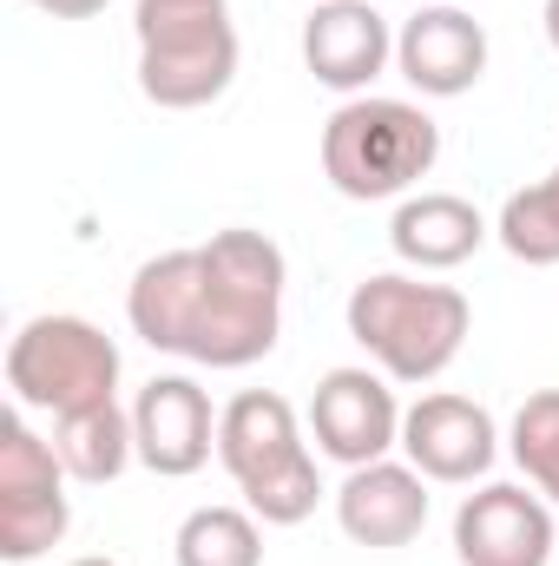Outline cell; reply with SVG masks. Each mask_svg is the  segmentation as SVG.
I'll return each instance as SVG.
<instances>
[{
	"instance_id": "30bf717a",
	"label": "cell",
	"mask_w": 559,
	"mask_h": 566,
	"mask_svg": "<svg viewBox=\"0 0 559 566\" xmlns=\"http://www.w3.org/2000/svg\"><path fill=\"white\" fill-rule=\"evenodd\" d=\"M395 60V33L376 13V0H316L303 20V66L316 86L362 99Z\"/></svg>"
},
{
	"instance_id": "4fadbf2b",
	"label": "cell",
	"mask_w": 559,
	"mask_h": 566,
	"mask_svg": "<svg viewBox=\"0 0 559 566\" xmlns=\"http://www.w3.org/2000/svg\"><path fill=\"white\" fill-rule=\"evenodd\" d=\"M218 416L198 376H151L133 402V434H139V461L158 481H184L211 461L218 448Z\"/></svg>"
},
{
	"instance_id": "7c38bea8",
	"label": "cell",
	"mask_w": 559,
	"mask_h": 566,
	"mask_svg": "<svg viewBox=\"0 0 559 566\" xmlns=\"http://www.w3.org/2000/svg\"><path fill=\"white\" fill-rule=\"evenodd\" d=\"M402 454L415 474L441 481V488H474L500 461V428L481 402L441 389V396H421L402 416Z\"/></svg>"
},
{
	"instance_id": "52a82bcc",
	"label": "cell",
	"mask_w": 559,
	"mask_h": 566,
	"mask_svg": "<svg viewBox=\"0 0 559 566\" xmlns=\"http://www.w3.org/2000/svg\"><path fill=\"white\" fill-rule=\"evenodd\" d=\"M66 461L46 434H33L27 416L0 422V560L27 566L53 554L73 527V501H66Z\"/></svg>"
},
{
	"instance_id": "ba28073f",
	"label": "cell",
	"mask_w": 559,
	"mask_h": 566,
	"mask_svg": "<svg viewBox=\"0 0 559 566\" xmlns=\"http://www.w3.org/2000/svg\"><path fill=\"white\" fill-rule=\"evenodd\" d=\"M454 560L461 566H553L559 534L540 488L487 481L454 507Z\"/></svg>"
},
{
	"instance_id": "8992f818",
	"label": "cell",
	"mask_w": 559,
	"mask_h": 566,
	"mask_svg": "<svg viewBox=\"0 0 559 566\" xmlns=\"http://www.w3.org/2000/svg\"><path fill=\"white\" fill-rule=\"evenodd\" d=\"M7 389L46 416L119 402V343L86 316H27L7 343Z\"/></svg>"
},
{
	"instance_id": "7a4b0ae2",
	"label": "cell",
	"mask_w": 559,
	"mask_h": 566,
	"mask_svg": "<svg viewBox=\"0 0 559 566\" xmlns=\"http://www.w3.org/2000/svg\"><path fill=\"white\" fill-rule=\"evenodd\" d=\"M342 316H349V336L362 343V356L389 382H409V389L434 382L461 356V343L474 329L467 296L454 283H428L415 271H376V277H362L349 290Z\"/></svg>"
},
{
	"instance_id": "9c48e42d",
	"label": "cell",
	"mask_w": 559,
	"mask_h": 566,
	"mask_svg": "<svg viewBox=\"0 0 559 566\" xmlns=\"http://www.w3.org/2000/svg\"><path fill=\"white\" fill-rule=\"evenodd\" d=\"M402 402L389 389L382 369H329L309 396V434H316V454L342 461V468H369V461H389V448H402Z\"/></svg>"
},
{
	"instance_id": "9a60e30c",
	"label": "cell",
	"mask_w": 559,
	"mask_h": 566,
	"mask_svg": "<svg viewBox=\"0 0 559 566\" xmlns=\"http://www.w3.org/2000/svg\"><path fill=\"white\" fill-rule=\"evenodd\" d=\"M487 218L467 205V198H454V191H409L402 205H395V224H389V244H395V258L409 264V271H454V264H467L481 244H487Z\"/></svg>"
},
{
	"instance_id": "5bb4252c",
	"label": "cell",
	"mask_w": 559,
	"mask_h": 566,
	"mask_svg": "<svg viewBox=\"0 0 559 566\" xmlns=\"http://www.w3.org/2000/svg\"><path fill=\"white\" fill-rule=\"evenodd\" d=\"M336 521L356 547H409L428 527V474L409 461L349 468V481L336 488Z\"/></svg>"
},
{
	"instance_id": "8fae6325",
	"label": "cell",
	"mask_w": 559,
	"mask_h": 566,
	"mask_svg": "<svg viewBox=\"0 0 559 566\" xmlns=\"http://www.w3.org/2000/svg\"><path fill=\"white\" fill-rule=\"evenodd\" d=\"M395 73L415 86L421 99L474 93L481 73H487V27L467 7H454V0H428L395 33Z\"/></svg>"
},
{
	"instance_id": "2e32d148",
	"label": "cell",
	"mask_w": 559,
	"mask_h": 566,
	"mask_svg": "<svg viewBox=\"0 0 559 566\" xmlns=\"http://www.w3.org/2000/svg\"><path fill=\"white\" fill-rule=\"evenodd\" d=\"M53 448H60V461H66V474H73V481H86V488H106V481H119V474L139 461L133 409H119V402H99V409L53 416Z\"/></svg>"
},
{
	"instance_id": "6da1fadb",
	"label": "cell",
	"mask_w": 559,
	"mask_h": 566,
	"mask_svg": "<svg viewBox=\"0 0 559 566\" xmlns=\"http://www.w3.org/2000/svg\"><path fill=\"white\" fill-rule=\"evenodd\" d=\"M289 264L264 231H211L204 244L145 258L126 283V323L158 356L198 369H251L277 349Z\"/></svg>"
},
{
	"instance_id": "5b68a950",
	"label": "cell",
	"mask_w": 559,
	"mask_h": 566,
	"mask_svg": "<svg viewBox=\"0 0 559 566\" xmlns=\"http://www.w3.org/2000/svg\"><path fill=\"white\" fill-rule=\"evenodd\" d=\"M434 158H441V126L415 99L362 93V99H342L323 126V178L356 205L409 198L434 171Z\"/></svg>"
},
{
	"instance_id": "44dd1931",
	"label": "cell",
	"mask_w": 559,
	"mask_h": 566,
	"mask_svg": "<svg viewBox=\"0 0 559 566\" xmlns=\"http://www.w3.org/2000/svg\"><path fill=\"white\" fill-rule=\"evenodd\" d=\"M540 20H547V40H553V53H559V0H547V7H540Z\"/></svg>"
},
{
	"instance_id": "ffe728a7",
	"label": "cell",
	"mask_w": 559,
	"mask_h": 566,
	"mask_svg": "<svg viewBox=\"0 0 559 566\" xmlns=\"http://www.w3.org/2000/svg\"><path fill=\"white\" fill-rule=\"evenodd\" d=\"M27 7H40V13H53V20H93V13H106L113 0H27Z\"/></svg>"
},
{
	"instance_id": "3957f363",
	"label": "cell",
	"mask_w": 559,
	"mask_h": 566,
	"mask_svg": "<svg viewBox=\"0 0 559 566\" xmlns=\"http://www.w3.org/2000/svg\"><path fill=\"white\" fill-rule=\"evenodd\" d=\"M218 461H224V474L238 481L244 507L264 527H296L323 501L316 454L303 441L296 409L283 402L277 389H244V396L224 402V416H218Z\"/></svg>"
},
{
	"instance_id": "277c9868",
	"label": "cell",
	"mask_w": 559,
	"mask_h": 566,
	"mask_svg": "<svg viewBox=\"0 0 559 566\" xmlns=\"http://www.w3.org/2000/svg\"><path fill=\"white\" fill-rule=\"evenodd\" d=\"M139 93L158 113H198L238 80V27L231 0H139Z\"/></svg>"
},
{
	"instance_id": "d6986e66",
	"label": "cell",
	"mask_w": 559,
	"mask_h": 566,
	"mask_svg": "<svg viewBox=\"0 0 559 566\" xmlns=\"http://www.w3.org/2000/svg\"><path fill=\"white\" fill-rule=\"evenodd\" d=\"M507 454H514V468L527 474V488H540L547 501H559V389H534V396L514 409Z\"/></svg>"
},
{
	"instance_id": "ac0fdd59",
	"label": "cell",
	"mask_w": 559,
	"mask_h": 566,
	"mask_svg": "<svg viewBox=\"0 0 559 566\" xmlns=\"http://www.w3.org/2000/svg\"><path fill=\"white\" fill-rule=\"evenodd\" d=\"M494 238L507 244L514 264H534V271L559 264V185L553 178L514 191V198L500 205V218H494Z\"/></svg>"
},
{
	"instance_id": "e0dca14e",
	"label": "cell",
	"mask_w": 559,
	"mask_h": 566,
	"mask_svg": "<svg viewBox=\"0 0 559 566\" xmlns=\"http://www.w3.org/2000/svg\"><path fill=\"white\" fill-rule=\"evenodd\" d=\"M171 554L178 566H264V521L251 507H191Z\"/></svg>"
},
{
	"instance_id": "7402d4cb",
	"label": "cell",
	"mask_w": 559,
	"mask_h": 566,
	"mask_svg": "<svg viewBox=\"0 0 559 566\" xmlns=\"http://www.w3.org/2000/svg\"><path fill=\"white\" fill-rule=\"evenodd\" d=\"M73 566H119V560H73Z\"/></svg>"
}]
</instances>
